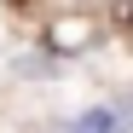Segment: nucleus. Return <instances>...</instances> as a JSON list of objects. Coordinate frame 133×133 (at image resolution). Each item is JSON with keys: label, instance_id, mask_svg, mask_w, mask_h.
Instances as JSON below:
<instances>
[{"label": "nucleus", "instance_id": "1", "mask_svg": "<svg viewBox=\"0 0 133 133\" xmlns=\"http://www.w3.org/2000/svg\"><path fill=\"white\" fill-rule=\"evenodd\" d=\"M12 6H35V0H12Z\"/></svg>", "mask_w": 133, "mask_h": 133}]
</instances>
